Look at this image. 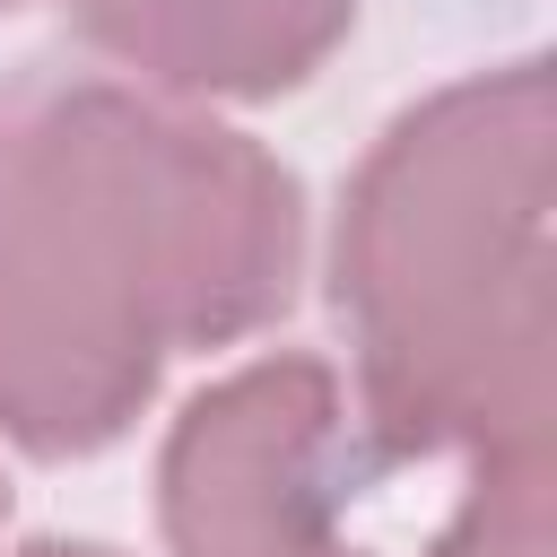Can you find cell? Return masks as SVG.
<instances>
[{
  "label": "cell",
  "instance_id": "1",
  "mask_svg": "<svg viewBox=\"0 0 557 557\" xmlns=\"http://www.w3.org/2000/svg\"><path fill=\"white\" fill-rule=\"evenodd\" d=\"M287 296V183L113 87H0V418L35 453L122 426L165 331Z\"/></svg>",
  "mask_w": 557,
  "mask_h": 557
}]
</instances>
